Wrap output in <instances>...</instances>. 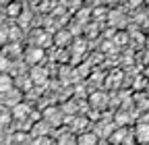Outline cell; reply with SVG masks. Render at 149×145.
Here are the masks:
<instances>
[{"instance_id": "obj_18", "label": "cell", "mask_w": 149, "mask_h": 145, "mask_svg": "<svg viewBox=\"0 0 149 145\" xmlns=\"http://www.w3.org/2000/svg\"><path fill=\"white\" fill-rule=\"evenodd\" d=\"M91 102H93V104H106V96H93Z\"/></svg>"}, {"instance_id": "obj_14", "label": "cell", "mask_w": 149, "mask_h": 145, "mask_svg": "<svg viewBox=\"0 0 149 145\" xmlns=\"http://www.w3.org/2000/svg\"><path fill=\"white\" fill-rule=\"evenodd\" d=\"M8 68H10V60H8V56L0 54V72H6Z\"/></svg>"}, {"instance_id": "obj_12", "label": "cell", "mask_w": 149, "mask_h": 145, "mask_svg": "<svg viewBox=\"0 0 149 145\" xmlns=\"http://www.w3.org/2000/svg\"><path fill=\"white\" fill-rule=\"evenodd\" d=\"M68 40H70V33H68V31H58V33H56V38H54V44L64 46Z\"/></svg>"}, {"instance_id": "obj_13", "label": "cell", "mask_w": 149, "mask_h": 145, "mask_svg": "<svg viewBox=\"0 0 149 145\" xmlns=\"http://www.w3.org/2000/svg\"><path fill=\"white\" fill-rule=\"evenodd\" d=\"M114 118H116V124H118V126H124V124H128V122H130V116H128L124 110H122V112H116V116H114Z\"/></svg>"}, {"instance_id": "obj_7", "label": "cell", "mask_w": 149, "mask_h": 145, "mask_svg": "<svg viewBox=\"0 0 149 145\" xmlns=\"http://www.w3.org/2000/svg\"><path fill=\"white\" fill-rule=\"evenodd\" d=\"M48 124H50L48 120L35 122V124H33V129H31V135H33V137H46L48 131H50V126H48Z\"/></svg>"}, {"instance_id": "obj_2", "label": "cell", "mask_w": 149, "mask_h": 145, "mask_svg": "<svg viewBox=\"0 0 149 145\" xmlns=\"http://www.w3.org/2000/svg\"><path fill=\"white\" fill-rule=\"evenodd\" d=\"M29 77H31V83L33 85H46L48 83V70L44 66H40V64H33Z\"/></svg>"}, {"instance_id": "obj_1", "label": "cell", "mask_w": 149, "mask_h": 145, "mask_svg": "<svg viewBox=\"0 0 149 145\" xmlns=\"http://www.w3.org/2000/svg\"><path fill=\"white\" fill-rule=\"evenodd\" d=\"M25 58H27V62H29V64H42V62H44V58H46L44 48H42V46H31V48H27Z\"/></svg>"}, {"instance_id": "obj_4", "label": "cell", "mask_w": 149, "mask_h": 145, "mask_svg": "<svg viewBox=\"0 0 149 145\" xmlns=\"http://www.w3.org/2000/svg\"><path fill=\"white\" fill-rule=\"evenodd\" d=\"M135 139H137V143H141V145L149 143V124H137Z\"/></svg>"}, {"instance_id": "obj_9", "label": "cell", "mask_w": 149, "mask_h": 145, "mask_svg": "<svg viewBox=\"0 0 149 145\" xmlns=\"http://www.w3.org/2000/svg\"><path fill=\"white\" fill-rule=\"evenodd\" d=\"M44 118H46L50 124H58V122L62 120V114H60V110H56V108H48L46 114H44Z\"/></svg>"}, {"instance_id": "obj_3", "label": "cell", "mask_w": 149, "mask_h": 145, "mask_svg": "<svg viewBox=\"0 0 149 145\" xmlns=\"http://www.w3.org/2000/svg\"><path fill=\"white\" fill-rule=\"evenodd\" d=\"M100 143V137L95 135V131H83L79 137H77V145H97Z\"/></svg>"}, {"instance_id": "obj_11", "label": "cell", "mask_w": 149, "mask_h": 145, "mask_svg": "<svg viewBox=\"0 0 149 145\" xmlns=\"http://www.w3.org/2000/svg\"><path fill=\"white\" fill-rule=\"evenodd\" d=\"M108 19H110L112 25H122L124 23V15H122V10H112Z\"/></svg>"}, {"instance_id": "obj_10", "label": "cell", "mask_w": 149, "mask_h": 145, "mask_svg": "<svg viewBox=\"0 0 149 145\" xmlns=\"http://www.w3.org/2000/svg\"><path fill=\"white\" fill-rule=\"evenodd\" d=\"M112 133H114V124H108V122H100L95 129L97 137H112Z\"/></svg>"}, {"instance_id": "obj_6", "label": "cell", "mask_w": 149, "mask_h": 145, "mask_svg": "<svg viewBox=\"0 0 149 145\" xmlns=\"http://www.w3.org/2000/svg\"><path fill=\"white\" fill-rule=\"evenodd\" d=\"M27 116H29V106H27V104H21V102H17V104L13 106V118L23 120V118H27Z\"/></svg>"}, {"instance_id": "obj_5", "label": "cell", "mask_w": 149, "mask_h": 145, "mask_svg": "<svg viewBox=\"0 0 149 145\" xmlns=\"http://www.w3.org/2000/svg\"><path fill=\"white\" fill-rule=\"evenodd\" d=\"M13 87H15L13 77L8 75V72H0V93H8V91H13Z\"/></svg>"}, {"instance_id": "obj_17", "label": "cell", "mask_w": 149, "mask_h": 145, "mask_svg": "<svg viewBox=\"0 0 149 145\" xmlns=\"http://www.w3.org/2000/svg\"><path fill=\"white\" fill-rule=\"evenodd\" d=\"M10 116H13V112H2V114H0V124L8 122V120H10Z\"/></svg>"}, {"instance_id": "obj_15", "label": "cell", "mask_w": 149, "mask_h": 145, "mask_svg": "<svg viewBox=\"0 0 149 145\" xmlns=\"http://www.w3.org/2000/svg\"><path fill=\"white\" fill-rule=\"evenodd\" d=\"M19 21H21V23L27 27V25H29V21H31V13H29V10H23V13H21V17H19Z\"/></svg>"}, {"instance_id": "obj_16", "label": "cell", "mask_w": 149, "mask_h": 145, "mask_svg": "<svg viewBox=\"0 0 149 145\" xmlns=\"http://www.w3.org/2000/svg\"><path fill=\"white\" fill-rule=\"evenodd\" d=\"M31 145H50V141H48V137H35Z\"/></svg>"}, {"instance_id": "obj_8", "label": "cell", "mask_w": 149, "mask_h": 145, "mask_svg": "<svg viewBox=\"0 0 149 145\" xmlns=\"http://www.w3.org/2000/svg\"><path fill=\"white\" fill-rule=\"evenodd\" d=\"M21 13H23V6H21V2H19V0H13V2L6 4V15L13 17V19H19V17H21Z\"/></svg>"}]
</instances>
